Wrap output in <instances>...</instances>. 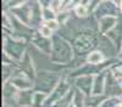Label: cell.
I'll return each instance as SVG.
<instances>
[{
    "mask_svg": "<svg viewBox=\"0 0 122 107\" xmlns=\"http://www.w3.org/2000/svg\"><path fill=\"white\" fill-rule=\"evenodd\" d=\"M45 26H48L51 31H55L59 27V23L55 21V19H50V21H45Z\"/></svg>",
    "mask_w": 122,
    "mask_h": 107,
    "instance_id": "277c9868",
    "label": "cell"
},
{
    "mask_svg": "<svg viewBox=\"0 0 122 107\" xmlns=\"http://www.w3.org/2000/svg\"><path fill=\"white\" fill-rule=\"evenodd\" d=\"M76 14L79 16V17H86L87 15H88V9L84 6V5H78L77 7H76Z\"/></svg>",
    "mask_w": 122,
    "mask_h": 107,
    "instance_id": "7a4b0ae2",
    "label": "cell"
},
{
    "mask_svg": "<svg viewBox=\"0 0 122 107\" xmlns=\"http://www.w3.org/2000/svg\"><path fill=\"white\" fill-rule=\"evenodd\" d=\"M104 60V57H103V54H101L100 51H93L89 56H88V62L90 63H99Z\"/></svg>",
    "mask_w": 122,
    "mask_h": 107,
    "instance_id": "6da1fadb",
    "label": "cell"
},
{
    "mask_svg": "<svg viewBox=\"0 0 122 107\" xmlns=\"http://www.w3.org/2000/svg\"><path fill=\"white\" fill-rule=\"evenodd\" d=\"M51 33H53V31H51V29H50L48 26H45V24L40 28V34L44 35V37H46V38L51 35Z\"/></svg>",
    "mask_w": 122,
    "mask_h": 107,
    "instance_id": "3957f363",
    "label": "cell"
},
{
    "mask_svg": "<svg viewBox=\"0 0 122 107\" xmlns=\"http://www.w3.org/2000/svg\"><path fill=\"white\" fill-rule=\"evenodd\" d=\"M120 7H121V11H122V3H121V5H120Z\"/></svg>",
    "mask_w": 122,
    "mask_h": 107,
    "instance_id": "5b68a950",
    "label": "cell"
}]
</instances>
